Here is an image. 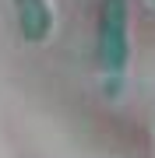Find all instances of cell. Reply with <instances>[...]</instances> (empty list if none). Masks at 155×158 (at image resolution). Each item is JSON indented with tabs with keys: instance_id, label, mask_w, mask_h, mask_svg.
<instances>
[{
	"instance_id": "obj_1",
	"label": "cell",
	"mask_w": 155,
	"mask_h": 158,
	"mask_svg": "<svg viewBox=\"0 0 155 158\" xmlns=\"http://www.w3.org/2000/svg\"><path fill=\"white\" fill-rule=\"evenodd\" d=\"M95 63L106 95H120L127 70H131V4L102 0L95 21Z\"/></svg>"
},
{
	"instance_id": "obj_2",
	"label": "cell",
	"mask_w": 155,
	"mask_h": 158,
	"mask_svg": "<svg viewBox=\"0 0 155 158\" xmlns=\"http://www.w3.org/2000/svg\"><path fill=\"white\" fill-rule=\"evenodd\" d=\"M18 28L28 42H46L53 32V11L46 0H14Z\"/></svg>"
},
{
	"instance_id": "obj_3",
	"label": "cell",
	"mask_w": 155,
	"mask_h": 158,
	"mask_svg": "<svg viewBox=\"0 0 155 158\" xmlns=\"http://www.w3.org/2000/svg\"><path fill=\"white\" fill-rule=\"evenodd\" d=\"M152 4H155V0H152Z\"/></svg>"
}]
</instances>
